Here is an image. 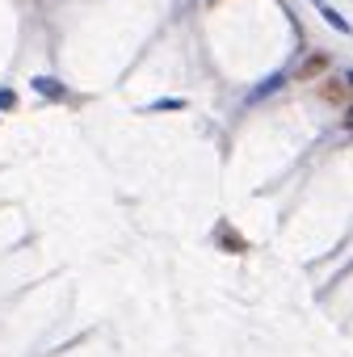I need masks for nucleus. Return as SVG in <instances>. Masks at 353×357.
Here are the masks:
<instances>
[{
    "mask_svg": "<svg viewBox=\"0 0 353 357\" xmlns=\"http://www.w3.org/2000/svg\"><path fill=\"white\" fill-rule=\"evenodd\" d=\"M320 97L328 101V106H349V80L345 76H328L324 88H320Z\"/></svg>",
    "mask_w": 353,
    "mask_h": 357,
    "instance_id": "obj_1",
    "label": "nucleus"
},
{
    "mask_svg": "<svg viewBox=\"0 0 353 357\" xmlns=\"http://www.w3.org/2000/svg\"><path fill=\"white\" fill-rule=\"evenodd\" d=\"M328 64H332L328 55H312L307 64H303V68H298V80H312V76H320V72H328Z\"/></svg>",
    "mask_w": 353,
    "mask_h": 357,
    "instance_id": "obj_2",
    "label": "nucleus"
},
{
    "mask_svg": "<svg viewBox=\"0 0 353 357\" xmlns=\"http://www.w3.org/2000/svg\"><path fill=\"white\" fill-rule=\"evenodd\" d=\"M34 88H38V93H46V97H55V101H64V97H68V88H64V84H55L50 76H38V80H34Z\"/></svg>",
    "mask_w": 353,
    "mask_h": 357,
    "instance_id": "obj_3",
    "label": "nucleus"
},
{
    "mask_svg": "<svg viewBox=\"0 0 353 357\" xmlns=\"http://www.w3.org/2000/svg\"><path fill=\"white\" fill-rule=\"evenodd\" d=\"M219 240H223V252H244V248H248V244H244V240H240V235H231V231H227V227H223V231H219Z\"/></svg>",
    "mask_w": 353,
    "mask_h": 357,
    "instance_id": "obj_4",
    "label": "nucleus"
},
{
    "mask_svg": "<svg viewBox=\"0 0 353 357\" xmlns=\"http://www.w3.org/2000/svg\"><path fill=\"white\" fill-rule=\"evenodd\" d=\"M320 13H324V21H328V26H336V30H349V26H345V17H341L336 9H328V5H324Z\"/></svg>",
    "mask_w": 353,
    "mask_h": 357,
    "instance_id": "obj_5",
    "label": "nucleus"
},
{
    "mask_svg": "<svg viewBox=\"0 0 353 357\" xmlns=\"http://www.w3.org/2000/svg\"><path fill=\"white\" fill-rule=\"evenodd\" d=\"M17 106V97H13V88H0V110H13Z\"/></svg>",
    "mask_w": 353,
    "mask_h": 357,
    "instance_id": "obj_6",
    "label": "nucleus"
}]
</instances>
